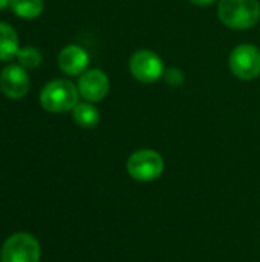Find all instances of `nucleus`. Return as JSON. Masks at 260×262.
Segmentation results:
<instances>
[{"mask_svg":"<svg viewBox=\"0 0 260 262\" xmlns=\"http://www.w3.org/2000/svg\"><path fill=\"white\" fill-rule=\"evenodd\" d=\"M218 17L230 29H251L260 20V3L257 0H219Z\"/></svg>","mask_w":260,"mask_h":262,"instance_id":"nucleus-1","label":"nucleus"},{"mask_svg":"<svg viewBox=\"0 0 260 262\" xmlns=\"http://www.w3.org/2000/svg\"><path fill=\"white\" fill-rule=\"evenodd\" d=\"M78 88L64 78L49 81L40 92V104L44 111L52 114H64L74 111L78 104Z\"/></svg>","mask_w":260,"mask_h":262,"instance_id":"nucleus-2","label":"nucleus"},{"mask_svg":"<svg viewBox=\"0 0 260 262\" xmlns=\"http://www.w3.org/2000/svg\"><path fill=\"white\" fill-rule=\"evenodd\" d=\"M126 167L133 180L150 183L162 175L164 158L153 149H139L129 157Z\"/></svg>","mask_w":260,"mask_h":262,"instance_id":"nucleus-3","label":"nucleus"},{"mask_svg":"<svg viewBox=\"0 0 260 262\" xmlns=\"http://www.w3.org/2000/svg\"><path fill=\"white\" fill-rule=\"evenodd\" d=\"M228 64L234 77L245 81L254 80L260 75V49L250 43L239 45L231 51Z\"/></svg>","mask_w":260,"mask_h":262,"instance_id":"nucleus-4","label":"nucleus"},{"mask_svg":"<svg viewBox=\"0 0 260 262\" xmlns=\"http://www.w3.org/2000/svg\"><path fill=\"white\" fill-rule=\"evenodd\" d=\"M129 69L133 78L147 84L158 81L166 72L162 58L150 49H139L133 52L129 60Z\"/></svg>","mask_w":260,"mask_h":262,"instance_id":"nucleus-5","label":"nucleus"},{"mask_svg":"<svg viewBox=\"0 0 260 262\" xmlns=\"http://www.w3.org/2000/svg\"><path fill=\"white\" fill-rule=\"evenodd\" d=\"M2 262H40V244L29 233L9 236L2 249Z\"/></svg>","mask_w":260,"mask_h":262,"instance_id":"nucleus-6","label":"nucleus"},{"mask_svg":"<svg viewBox=\"0 0 260 262\" xmlns=\"http://www.w3.org/2000/svg\"><path fill=\"white\" fill-rule=\"evenodd\" d=\"M77 88L80 95L86 101L98 103L107 97L110 91V81L106 72H103L101 69H89L80 75Z\"/></svg>","mask_w":260,"mask_h":262,"instance_id":"nucleus-7","label":"nucleus"},{"mask_svg":"<svg viewBox=\"0 0 260 262\" xmlns=\"http://www.w3.org/2000/svg\"><path fill=\"white\" fill-rule=\"evenodd\" d=\"M31 80L20 64H8L0 74V89L11 100H20L29 92Z\"/></svg>","mask_w":260,"mask_h":262,"instance_id":"nucleus-8","label":"nucleus"},{"mask_svg":"<svg viewBox=\"0 0 260 262\" xmlns=\"http://www.w3.org/2000/svg\"><path fill=\"white\" fill-rule=\"evenodd\" d=\"M89 66V54L78 45L64 46L58 54V68L70 75H81L87 71Z\"/></svg>","mask_w":260,"mask_h":262,"instance_id":"nucleus-9","label":"nucleus"},{"mask_svg":"<svg viewBox=\"0 0 260 262\" xmlns=\"http://www.w3.org/2000/svg\"><path fill=\"white\" fill-rule=\"evenodd\" d=\"M18 51L20 46L15 29L8 23L0 21V61L12 60L17 57Z\"/></svg>","mask_w":260,"mask_h":262,"instance_id":"nucleus-10","label":"nucleus"},{"mask_svg":"<svg viewBox=\"0 0 260 262\" xmlns=\"http://www.w3.org/2000/svg\"><path fill=\"white\" fill-rule=\"evenodd\" d=\"M72 117L74 121L84 129H92L100 123V112L93 106V103L89 101L78 103L72 111Z\"/></svg>","mask_w":260,"mask_h":262,"instance_id":"nucleus-11","label":"nucleus"},{"mask_svg":"<svg viewBox=\"0 0 260 262\" xmlns=\"http://www.w3.org/2000/svg\"><path fill=\"white\" fill-rule=\"evenodd\" d=\"M9 8L17 17L31 20V18H37L43 12L44 2L43 0H11Z\"/></svg>","mask_w":260,"mask_h":262,"instance_id":"nucleus-12","label":"nucleus"},{"mask_svg":"<svg viewBox=\"0 0 260 262\" xmlns=\"http://www.w3.org/2000/svg\"><path fill=\"white\" fill-rule=\"evenodd\" d=\"M41 52L37 49V48H32V46H26V48H21L17 54V60H18V64L25 69H35L41 64Z\"/></svg>","mask_w":260,"mask_h":262,"instance_id":"nucleus-13","label":"nucleus"},{"mask_svg":"<svg viewBox=\"0 0 260 262\" xmlns=\"http://www.w3.org/2000/svg\"><path fill=\"white\" fill-rule=\"evenodd\" d=\"M164 80H166V83L169 86L179 88V86H182V83L185 80V75L179 68H170V69H167L164 72Z\"/></svg>","mask_w":260,"mask_h":262,"instance_id":"nucleus-14","label":"nucleus"},{"mask_svg":"<svg viewBox=\"0 0 260 262\" xmlns=\"http://www.w3.org/2000/svg\"><path fill=\"white\" fill-rule=\"evenodd\" d=\"M188 2L196 6H208V5H213L216 0H188Z\"/></svg>","mask_w":260,"mask_h":262,"instance_id":"nucleus-15","label":"nucleus"},{"mask_svg":"<svg viewBox=\"0 0 260 262\" xmlns=\"http://www.w3.org/2000/svg\"><path fill=\"white\" fill-rule=\"evenodd\" d=\"M9 2H11V0H0V11L5 9L6 6H9Z\"/></svg>","mask_w":260,"mask_h":262,"instance_id":"nucleus-16","label":"nucleus"}]
</instances>
